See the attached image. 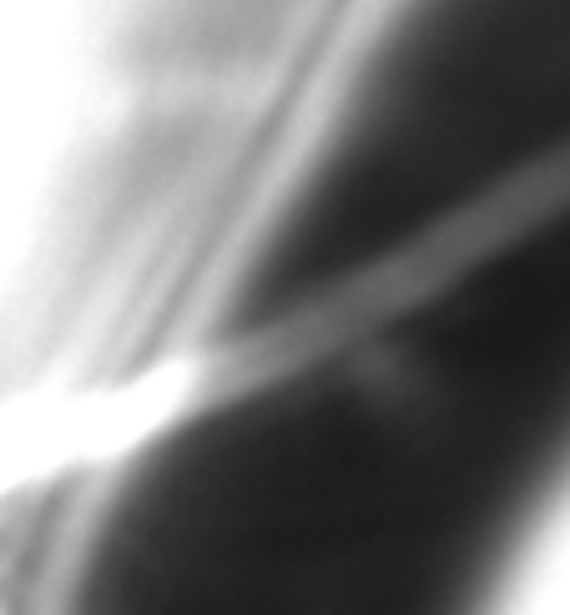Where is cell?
Segmentation results:
<instances>
[]
</instances>
